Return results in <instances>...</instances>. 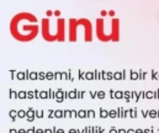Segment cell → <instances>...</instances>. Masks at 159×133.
Masks as SVG:
<instances>
[{"label":"cell","instance_id":"7a4b0ae2","mask_svg":"<svg viewBox=\"0 0 159 133\" xmlns=\"http://www.w3.org/2000/svg\"><path fill=\"white\" fill-rule=\"evenodd\" d=\"M56 40H58V41H63L64 40V20L63 19H58Z\"/></svg>","mask_w":159,"mask_h":133},{"label":"cell","instance_id":"5b68a950","mask_svg":"<svg viewBox=\"0 0 159 133\" xmlns=\"http://www.w3.org/2000/svg\"><path fill=\"white\" fill-rule=\"evenodd\" d=\"M81 22L85 25L84 27H85V41L86 42H90L91 40H93V32H91V25H90V22L89 21H86V20H81Z\"/></svg>","mask_w":159,"mask_h":133},{"label":"cell","instance_id":"6da1fadb","mask_svg":"<svg viewBox=\"0 0 159 133\" xmlns=\"http://www.w3.org/2000/svg\"><path fill=\"white\" fill-rule=\"evenodd\" d=\"M69 40L70 41H77V27H78V21L70 20L69 21Z\"/></svg>","mask_w":159,"mask_h":133},{"label":"cell","instance_id":"3957f363","mask_svg":"<svg viewBox=\"0 0 159 133\" xmlns=\"http://www.w3.org/2000/svg\"><path fill=\"white\" fill-rule=\"evenodd\" d=\"M96 33H98V37H99V40H101V41H109V38H106L105 37V35H104V21L101 20V19H98L96 20Z\"/></svg>","mask_w":159,"mask_h":133},{"label":"cell","instance_id":"277c9868","mask_svg":"<svg viewBox=\"0 0 159 133\" xmlns=\"http://www.w3.org/2000/svg\"><path fill=\"white\" fill-rule=\"evenodd\" d=\"M119 24H120V21L117 19H115V20L112 21V32H111V40H112V41H119V36H120Z\"/></svg>","mask_w":159,"mask_h":133}]
</instances>
